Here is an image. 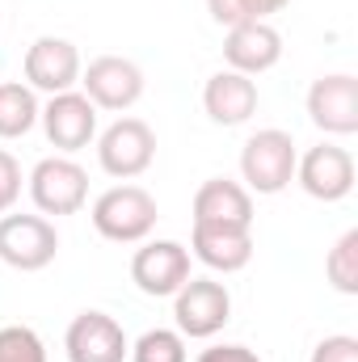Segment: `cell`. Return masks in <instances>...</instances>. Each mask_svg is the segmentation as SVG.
Wrapping results in <instances>:
<instances>
[{"mask_svg":"<svg viewBox=\"0 0 358 362\" xmlns=\"http://www.w3.org/2000/svg\"><path fill=\"white\" fill-rule=\"evenodd\" d=\"M156 198L144 185H114L93 202V228L97 236L114 245H139L156 228Z\"/></svg>","mask_w":358,"mask_h":362,"instance_id":"6da1fadb","label":"cell"},{"mask_svg":"<svg viewBox=\"0 0 358 362\" xmlns=\"http://www.w3.org/2000/svg\"><path fill=\"white\" fill-rule=\"evenodd\" d=\"M295 160H299L295 139L287 131H278V127H266V131L245 139L241 177L253 194H278V189H287L295 181Z\"/></svg>","mask_w":358,"mask_h":362,"instance_id":"7a4b0ae2","label":"cell"},{"mask_svg":"<svg viewBox=\"0 0 358 362\" xmlns=\"http://www.w3.org/2000/svg\"><path fill=\"white\" fill-rule=\"evenodd\" d=\"M156 160V135L144 118H118L97 135V165L118 181L148 173Z\"/></svg>","mask_w":358,"mask_h":362,"instance_id":"3957f363","label":"cell"},{"mask_svg":"<svg viewBox=\"0 0 358 362\" xmlns=\"http://www.w3.org/2000/svg\"><path fill=\"white\" fill-rule=\"evenodd\" d=\"M59 253V232L42 215H4L0 219V262L21 274L47 270Z\"/></svg>","mask_w":358,"mask_h":362,"instance_id":"277c9868","label":"cell"},{"mask_svg":"<svg viewBox=\"0 0 358 362\" xmlns=\"http://www.w3.org/2000/svg\"><path fill=\"white\" fill-rule=\"evenodd\" d=\"M173 320L181 337H215L232 320V295L215 278H185L173 295Z\"/></svg>","mask_w":358,"mask_h":362,"instance_id":"5b68a950","label":"cell"},{"mask_svg":"<svg viewBox=\"0 0 358 362\" xmlns=\"http://www.w3.org/2000/svg\"><path fill=\"white\" fill-rule=\"evenodd\" d=\"M30 198L42 215H76L89 198V173L72 156H47L30 173Z\"/></svg>","mask_w":358,"mask_h":362,"instance_id":"8992f818","label":"cell"},{"mask_svg":"<svg viewBox=\"0 0 358 362\" xmlns=\"http://www.w3.org/2000/svg\"><path fill=\"white\" fill-rule=\"evenodd\" d=\"M38 122H42L51 148H59V152L72 156V152L89 148L93 135H97V105L76 89L55 93V97L38 110Z\"/></svg>","mask_w":358,"mask_h":362,"instance_id":"52a82bcc","label":"cell"},{"mask_svg":"<svg viewBox=\"0 0 358 362\" xmlns=\"http://www.w3.org/2000/svg\"><path fill=\"white\" fill-rule=\"evenodd\" d=\"M295 181L316 202H342L354 189V156L337 144H316L295 160Z\"/></svg>","mask_w":358,"mask_h":362,"instance_id":"ba28073f","label":"cell"},{"mask_svg":"<svg viewBox=\"0 0 358 362\" xmlns=\"http://www.w3.org/2000/svg\"><path fill=\"white\" fill-rule=\"evenodd\" d=\"M185 278H190V249L178 240H148L131 257V282L152 299L178 295Z\"/></svg>","mask_w":358,"mask_h":362,"instance_id":"9c48e42d","label":"cell"},{"mask_svg":"<svg viewBox=\"0 0 358 362\" xmlns=\"http://www.w3.org/2000/svg\"><path fill=\"white\" fill-rule=\"evenodd\" d=\"M81 85L97 110H131L144 97V72L122 55H97L81 72Z\"/></svg>","mask_w":358,"mask_h":362,"instance_id":"30bf717a","label":"cell"},{"mask_svg":"<svg viewBox=\"0 0 358 362\" xmlns=\"http://www.w3.org/2000/svg\"><path fill=\"white\" fill-rule=\"evenodd\" d=\"M25 85L38 93H51V97L81 85V51L55 34L34 38L25 51Z\"/></svg>","mask_w":358,"mask_h":362,"instance_id":"8fae6325","label":"cell"},{"mask_svg":"<svg viewBox=\"0 0 358 362\" xmlns=\"http://www.w3.org/2000/svg\"><path fill=\"white\" fill-rule=\"evenodd\" d=\"M308 118L325 135H354L358 131V81L350 72H333L312 81L308 89Z\"/></svg>","mask_w":358,"mask_h":362,"instance_id":"7c38bea8","label":"cell"},{"mask_svg":"<svg viewBox=\"0 0 358 362\" xmlns=\"http://www.w3.org/2000/svg\"><path fill=\"white\" fill-rule=\"evenodd\" d=\"M64 350H68V362H122L131 354V341L114 316L81 312L64 333Z\"/></svg>","mask_w":358,"mask_h":362,"instance_id":"4fadbf2b","label":"cell"},{"mask_svg":"<svg viewBox=\"0 0 358 362\" xmlns=\"http://www.w3.org/2000/svg\"><path fill=\"white\" fill-rule=\"evenodd\" d=\"M224 59H228V68L241 72V76H262V72H270V68L282 59V34H278L270 21L232 25L228 38H224Z\"/></svg>","mask_w":358,"mask_h":362,"instance_id":"5bb4252c","label":"cell"},{"mask_svg":"<svg viewBox=\"0 0 358 362\" xmlns=\"http://www.w3.org/2000/svg\"><path fill=\"white\" fill-rule=\"evenodd\" d=\"M194 223L207 228H253V198L245 185L228 177H211L194 194Z\"/></svg>","mask_w":358,"mask_h":362,"instance_id":"9a60e30c","label":"cell"},{"mask_svg":"<svg viewBox=\"0 0 358 362\" xmlns=\"http://www.w3.org/2000/svg\"><path fill=\"white\" fill-rule=\"evenodd\" d=\"M202 110H207V118L219 122V127H241V122H249V118L258 114V85H253V76H241V72H232V68L215 72V76L207 81V89H202Z\"/></svg>","mask_w":358,"mask_h":362,"instance_id":"2e32d148","label":"cell"},{"mask_svg":"<svg viewBox=\"0 0 358 362\" xmlns=\"http://www.w3.org/2000/svg\"><path fill=\"white\" fill-rule=\"evenodd\" d=\"M190 249H194V257L207 270L236 274V270H245L249 257H253V232L249 228H207V223H194Z\"/></svg>","mask_w":358,"mask_h":362,"instance_id":"e0dca14e","label":"cell"},{"mask_svg":"<svg viewBox=\"0 0 358 362\" xmlns=\"http://www.w3.org/2000/svg\"><path fill=\"white\" fill-rule=\"evenodd\" d=\"M38 97L30 85H21V81H4L0 85V139H21V135H30L34 131V122H38Z\"/></svg>","mask_w":358,"mask_h":362,"instance_id":"ac0fdd59","label":"cell"},{"mask_svg":"<svg viewBox=\"0 0 358 362\" xmlns=\"http://www.w3.org/2000/svg\"><path fill=\"white\" fill-rule=\"evenodd\" d=\"M325 274L342 295H358V232L350 228L325 257Z\"/></svg>","mask_w":358,"mask_h":362,"instance_id":"d6986e66","label":"cell"},{"mask_svg":"<svg viewBox=\"0 0 358 362\" xmlns=\"http://www.w3.org/2000/svg\"><path fill=\"white\" fill-rule=\"evenodd\" d=\"M131 362H185V337L178 329H148L131 346Z\"/></svg>","mask_w":358,"mask_h":362,"instance_id":"ffe728a7","label":"cell"},{"mask_svg":"<svg viewBox=\"0 0 358 362\" xmlns=\"http://www.w3.org/2000/svg\"><path fill=\"white\" fill-rule=\"evenodd\" d=\"M0 362H47L42 337L25 325H4L0 329Z\"/></svg>","mask_w":358,"mask_h":362,"instance_id":"44dd1931","label":"cell"},{"mask_svg":"<svg viewBox=\"0 0 358 362\" xmlns=\"http://www.w3.org/2000/svg\"><path fill=\"white\" fill-rule=\"evenodd\" d=\"M312 362H358V341L346 333H333L312 350Z\"/></svg>","mask_w":358,"mask_h":362,"instance_id":"7402d4cb","label":"cell"},{"mask_svg":"<svg viewBox=\"0 0 358 362\" xmlns=\"http://www.w3.org/2000/svg\"><path fill=\"white\" fill-rule=\"evenodd\" d=\"M21 198V165L0 148V215Z\"/></svg>","mask_w":358,"mask_h":362,"instance_id":"603a6c76","label":"cell"},{"mask_svg":"<svg viewBox=\"0 0 358 362\" xmlns=\"http://www.w3.org/2000/svg\"><path fill=\"white\" fill-rule=\"evenodd\" d=\"M207 13H211V21H219V25H228V30L253 21V13H249L245 0H207Z\"/></svg>","mask_w":358,"mask_h":362,"instance_id":"cb8c5ba5","label":"cell"},{"mask_svg":"<svg viewBox=\"0 0 358 362\" xmlns=\"http://www.w3.org/2000/svg\"><path fill=\"white\" fill-rule=\"evenodd\" d=\"M198 362H262L249 346H211V350H202Z\"/></svg>","mask_w":358,"mask_h":362,"instance_id":"d4e9b609","label":"cell"},{"mask_svg":"<svg viewBox=\"0 0 358 362\" xmlns=\"http://www.w3.org/2000/svg\"><path fill=\"white\" fill-rule=\"evenodd\" d=\"M249 4V13H253V21H266L270 13H278V8H287V0H245Z\"/></svg>","mask_w":358,"mask_h":362,"instance_id":"484cf974","label":"cell"}]
</instances>
